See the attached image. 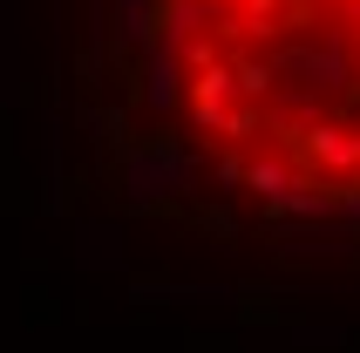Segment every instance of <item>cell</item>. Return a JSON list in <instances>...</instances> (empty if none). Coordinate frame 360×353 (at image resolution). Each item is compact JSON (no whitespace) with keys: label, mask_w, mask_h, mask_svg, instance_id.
<instances>
[{"label":"cell","mask_w":360,"mask_h":353,"mask_svg":"<svg viewBox=\"0 0 360 353\" xmlns=\"http://www.w3.org/2000/svg\"><path fill=\"white\" fill-rule=\"evenodd\" d=\"M116 122L157 204L360 231V0H122Z\"/></svg>","instance_id":"6da1fadb"}]
</instances>
